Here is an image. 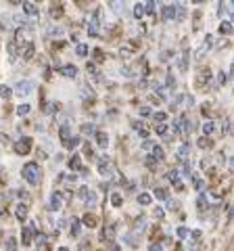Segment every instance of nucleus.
Masks as SVG:
<instances>
[{
    "label": "nucleus",
    "instance_id": "nucleus-37",
    "mask_svg": "<svg viewBox=\"0 0 234 251\" xmlns=\"http://www.w3.org/2000/svg\"><path fill=\"white\" fill-rule=\"evenodd\" d=\"M121 6H123V2H111V9H113L115 15H119V13H121Z\"/></svg>",
    "mask_w": 234,
    "mask_h": 251
},
{
    "label": "nucleus",
    "instance_id": "nucleus-10",
    "mask_svg": "<svg viewBox=\"0 0 234 251\" xmlns=\"http://www.w3.org/2000/svg\"><path fill=\"white\" fill-rule=\"evenodd\" d=\"M94 136H96V143H98V147H100V149H105V147L109 145V136H107V132H98V130H96V134H94Z\"/></svg>",
    "mask_w": 234,
    "mask_h": 251
},
{
    "label": "nucleus",
    "instance_id": "nucleus-34",
    "mask_svg": "<svg viewBox=\"0 0 234 251\" xmlns=\"http://www.w3.org/2000/svg\"><path fill=\"white\" fill-rule=\"evenodd\" d=\"M155 130H157V134H161V136H165V134H167V126H165V124H159Z\"/></svg>",
    "mask_w": 234,
    "mask_h": 251
},
{
    "label": "nucleus",
    "instance_id": "nucleus-49",
    "mask_svg": "<svg viewBox=\"0 0 234 251\" xmlns=\"http://www.w3.org/2000/svg\"><path fill=\"white\" fill-rule=\"evenodd\" d=\"M142 149H146V151H151V149H153V143H151V140H144V143H142Z\"/></svg>",
    "mask_w": 234,
    "mask_h": 251
},
{
    "label": "nucleus",
    "instance_id": "nucleus-27",
    "mask_svg": "<svg viewBox=\"0 0 234 251\" xmlns=\"http://www.w3.org/2000/svg\"><path fill=\"white\" fill-rule=\"evenodd\" d=\"M178 176H180V174H178V172H176V170H169V172H167V174H165V178L169 180V182H174V184L178 182Z\"/></svg>",
    "mask_w": 234,
    "mask_h": 251
},
{
    "label": "nucleus",
    "instance_id": "nucleus-35",
    "mask_svg": "<svg viewBox=\"0 0 234 251\" xmlns=\"http://www.w3.org/2000/svg\"><path fill=\"white\" fill-rule=\"evenodd\" d=\"M80 226H82V222H80V220H73V237H77V234H80Z\"/></svg>",
    "mask_w": 234,
    "mask_h": 251
},
{
    "label": "nucleus",
    "instance_id": "nucleus-29",
    "mask_svg": "<svg viewBox=\"0 0 234 251\" xmlns=\"http://www.w3.org/2000/svg\"><path fill=\"white\" fill-rule=\"evenodd\" d=\"M75 52H77V57H86V54H88V46H86V44H77Z\"/></svg>",
    "mask_w": 234,
    "mask_h": 251
},
{
    "label": "nucleus",
    "instance_id": "nucleus-32",
    "mask_svg": "<svg viewBox=\"0 0 234 251\" xmlns=\"http://www.w3.org/2000/svg\"><path fill=\"white\" fill-rule=\"evenodd\" d=\"M220 31H222V34H230V31H232V23L230 21H222Z\"/></svg>",
    "mask_w": 234,
    "mask_h": 251
},
{
    "label": "nucleus",
    "instance_id": "nucleus-48",
    "mask_svg": "<svg viewBox=\"0 0 234 251\" xmlns=\"http://www.w3.org/2000/svg\"><path fill=\"white\" fill-rule=\"evenodd\" d=\"M224 134H228V132H230V120H224Z\"/></svg>",
    "mask_w": 234,
    "mask_h": 251
},
{
    "label": "nucleus",
    "instance_id": "nucleus-6",
    "mask_svg": "<svg viewBox=\"0 0 234 251\" xmlns=\"http://www.w3.org/2000/svg\"><path fill=\"white\" fill-rule=\"evenodd\" d=\"M80 222H82L84 226H88V228H96V226H98V218L92 216V214H86V216L80 220Z\"/></svg>",
    "mask_w": 234,
    "mask_h": 251
},
{
    "label": "nucleus",
    "instance_id": "nucleus-15",
    "mask_svg": "<svg viewBox=\"0 0 234 251\" xmlns=\"http://www.w3.org/2000/svg\"><path fill=\"white\" fill-rule=\"evenodd\" d=\"M98 31H100V25H98V19H94L90 23V27H88V34L92 36V38H96L98 36Z\"/></svg>",
    "mask_w": 234,
    "mask_h": 251
},
{
    "label": "nucleus",
    "instance_id": "nucleus-18",
    "mask_svg": "<svg viewBox=\"0 0 234 251\" xmlns=\"http://www.w3.org/2000/svg\"><path fill=\"white\" fill-rule=\"evenodd\" d=\"M197 207H199V211H207V197H205V193H201V195H199Z\"/></svg>",
    "mask_w": 234,
    "mask_h": 251
},
{
    "label": "nucleus",
    "instance_id": "nucleus-9",
    "mask_svg": "<svg viewBox=\"0 0 234 251\" xmlns=\"http://www.w3.org/2000/svg\"><path fill=\"white\" fill-rule=\"evenodd\" d=\"M15 216H17V220H25L27 218V205L25 203H17V205H15Z\"/></svg>",
    "mask_w": 234,
    "mask_h": 251
},
{
    "label": "nucleus",
    "instance_id": "nucleus-46",
    "mask_svg": "<svg viewBox=\"0 0 234 251\" xmlns=\"http://www.w3.org/2000/svg\"><path fill=\"white\" fill-rule=\"evenodd\" d=\"M123 241H126V243H130V245H136V239L132 237V234H126V237H123Z\"/></svg>",
    "mask_w": 234,
    "mask_h": 251
},
{
    "label": "nucleus",
    "instance_id": "nucleus-14",
    "mask_svg": "<svg viewBox=\"0 0 234 251\" xmlns=\"http://www.w3.org/2000/svg\"><path fill=\"white\" fill-rule=\"evenodd\" d=\"M63 75H67V77H71L73 80V77L77 75V67L75 65H65L63 67Z\"/></svg>",
    "mask_w": 234,
    "mask_h": 251
},
{
    "label": "nucleus",
    "instance_id": "nucleus-24",
    "mask_svg": "<svg viewBox=\"0 0 234 251\" xmlns=\"http://www.w3.org/2000/svg\"><path fill=\"white\" fill-rule=\"evenodd\" d=\"M63 145H65V149H69V151H71V149H75L77 145H80V138H75V136H73V138H69L67 143H63Z\"/></svg>",
    "mask_w": 234,
    "mask_h": 251
},
{
    "label": "nucleus",
    "instance_id": "nucleus-39",
    "mask_svg": "<svg viewBox=\"0 0 234 251\" xmlns=\"http://www.w3.org/2000/svg\"><path fill=\"white\" fill-rule=\"evenodd\" d=\"M194 188H197V191H203V188H205V182H203L201 178H194Z\"/></svg>",
    "mask_w": 234,
    "mask_h": 251
},
{
    "label": "nucleus",
    "instance_id": "nucleus-22",
    "mask_svg": "<svg viewBox=\"0 0 234 251\" xmlns=\"http://www.w3.org/2000/svg\"><path fill=\"white\" fill-rule=\"evenodd\" d=\"M59 134H61V140H63V143H67V140L71 138V136H69V126H61V132H59Z\"/></svg>",
    "mask_w": 234,
    "mask_h": 251
},
{
    "label": "nucleus",
    "instance_id": "nucleus-21",
    "mask_svg": "<svg viewBox=\"0 0 234 251\" xmlns=\"http://www.w3.org/2000/svg\"><path fill=\"white\" fill-rule=\"evenodd\" d=\"M153 117H155V122H157V124H165V122H167V113H165V111L153 113Z\"/></svg>",
    "mask_w": 234,
    "mask_h": 251
},
{
    "label": "nucleus",
    "instance_id": "nucleus-5",
    "mask_svg": "<svg viewBox=\"0 0 234 251\" xmlns=\"http://www.w3.org/2000/svg\"><path fill=\"white\" fill-rule=\"evenodd\" d=\"M32 151V138H21L15 143V153L17 155H27Z\"/></svg>",
    "mask_w": 234,
    "mask_h": 251
},
{
    "label": "nucleus",
    "instance_id": "nucleus-1",
    "mask_svg": "<svg viewBox=\"0 0 234 251\" xmlns=\"http://www.w3.org/2000/svg\"><path fill=\"white\" fill-rule=\"evenodd\" d=\"M40 176H42V170L38 163H25V166H23V178H25L29 184H38L40 182Z\"/></svg>",
    "mask_w": 234,
    "mask_h": 251
},
{
    "label": "nucleus",
    "instance_id": "nucleus-43",
    "mask_svg": "<svg viewBox=\"0 0 234 251\" xmlns=\"http://www.w3.org/2000/svg\"><path fill=\"white\" fill-rule=\"evenodd\" d=\"M153 111H151V107H140V115L142 117H149Z\"/></svg>",
    "mask_w": 234,
    "mask_h": 251
},
{
    "label": "nucleus",
    "instance_id": "nucleus-38",
    "mask_svg": "<svg viewBox=\"0 0 234 251\" xmlns=\"http://www.w3.org/2000/svg\"><path fill=\"white\" fill-rule=\"evenodd\" d=\"M186 155H188V145H182L178 149V157H186Z\"/></svg>",
    "mask_w": 234,
    "mask_h": 251
},
{
    "label": "nucleus",
    "instance_id": "nucleus-12",
    "mask_svg": "<svg viewBox=\"0 0 234 251\" xmlns=\"http://www.w3.org/2000/svg\"><path fill=\"white\" fill-rule=\"evenodd\" d=\"M69 168H71V170H82V157L80 155H73L71 157V159H69Z\"/></svg>",
    "mask_w": 234,
    "mask_h": 251
},
{
    "label": "nucleus",
    "instance_id": "nucleus-3",
    "mask_svg": "<svg viewBox=\"0 0 234 251\" xmlns=\"http://www.w3.org/2000/svg\"><path fill=\"white\" fill-rule=\"evenodd\" d=\"M34 90V84L29 82V80H21V82H17L15 84V88H13V92L15 94H19V97H27L29 92Z\"/></svg>",
    "mask_w": 234,
    "mask_h": 251
},
{
    "label": "nucleus",
    "instance_id": "nucleus-17",
    "mask_svg": "<svg viewBox=\"0 0 234 251\" xmlns=\"http://www.w3.org/2000/svg\"><path fill=\"white\" fill-rule=\"evenodd\" d=\"M84 201H86V205H88V207H92V205H94V203H96V195H94V193H92L90 188H88V193H86Z\"/></svg>",
    "mask_w": 234,
    "mask_h": 251
},
{
    "label": "nucleus",
    "instance_id": "nucleus-50",
    "mask_svg": "<svg viewBox=\"0 0 234 251\" xmlns=\"http://www.w3.org/2000/svg\"><path fill=\"white\" fill-rule=\"evenodd\" d=\"M155 163H157V161H155V159H153V157H151V155H149V157H146V166H151V168H155Z\"/></svg>",
    "mask_w": 234,
    "mask_h": 251
},
{
    "label": "nucleus",
    "instance_id": "nucleus-47",
    "mask_svg": "<svg viewBox=\"0 0 234 251\" xmlns=\"http://www.w3.org/2000/svg\"><path fill=\"white\" fill-rule=\"evenodd\" d=\"M138 134H140V138H149V130H146V128H140Z\"/></svg>",
    "mask_w": 234,
    "mask_h": 251
},
{
    "label": "nucleus",
    "instance_id": "nucleus-41",
    "mask_svg": "<svg viewBox=\"0 0 234 251\" xmlns=\"http://www.w3.org/2000/svg\"><path fill=\"white\" fill-rule=\"evenodd\" d=\"M15 247H17V241H15V239L6 241V249H9V251H15Z\"/></svg>",
    "mask_w": 234,
    "mask_h": 251
},
{
    "label": "nucleus",
    "instance_id": "nucleus-7",
    "mask_svg": "<svg viewBox=\"0 0 234 251\" xmlns=\"http://www.w3.org/2000/svg\"><path fill=\"white\" fill-rule=\"evenodd\" d=\"M161 17L163 19H176V6L174 4H165L161 9Z\"/></svg>",
    "mask_w": 234,
    "mask_h": 251
},
{
    "label": "nucleus",
    "instance_id": "nucleus-20",
    "mask_svg": "<svg viewBox=\"0 0 234 251\" xmlns=\"http://www.w3.org/2000/svg\"><path fill=\"white\" fill-rule=\"evenodd\" d=\"M82 132L86 136H90V134H96V128H94V124H84L82 126Z\"/></svg>",
    "mask_w": 234,
    "mask_h": 251
},
{
    "label": "nucleus",
    "instance_id": "nucleus-36",
    "mask_svg": "<svg viewBox=\"0 0 234 251\" xmlns=\"http://www.w3.org/2000/svg\"><path fill=\"white\" fill-rule=\"evenodd\" d=\"M113 234H115V226H113V224H109L107 228H105V237H109V239H111Z\"/></svg>",
    "mask_w": 234,
    "mask_h": 251
},
{
    "label": "nucleus",
    "instance_id": "nucleus-4",
    "mask_svg": "<svg viewBox=\"0 0 234 251\" xmlns=\"http://www.w3.org/2000/svg\"><path fill=\"white\" fill-rule=\"evenodd\" d=\"M96 166H98V174L100 176H111V172H113V168H111V161H109V157H98L96 159Z\"/></svg>",
    "mask_w": 234,
    "mask_h": 251
},
{
    "label": "nucleus",
    "instance_id": "nucleus-25",
    "mask_svg": "<svg viewBox=\"0 0 234 251\" xmlns=\"http://www.w3.org/2000/svg\"><path fill=\"white\" fill-rule=\"evenodd\" d=\"M142 15H144V6L140 4V2H136V4H134V17H136V19H140Z\"/></svg>",
    "mask_w": 234,
    "mask_h": 251
},
{
    "label": "nucleus",
    "instance_id": "nucleus-19",
    "mask_svg": "<svg viewBox=\"0 0 234 251\" xmlns=\"http://www.w3.org/2000/svg\"><path fill=\"white\" fill-rule=\"evenodd\" d=\"M215 132V124L213 122H207V124H203V134L209 136V134H213Z\"/></svg>",
    "mask_w": 234,
    "mask_h": 251
},
{
    "label": "nucleus",
    "instance_id": "nucleus-54",
    "mask_svg": "<svg viewBox=\"0 0 234 251\" xmlns=\"http://www.w3.org/2000/svg\"><path fill=\"white\" fill-rule=\"evenodd\" d=\"M155 216L161 218V216H163V209H161V207H157V209H155Z\"/></svg>",
    "mask_w": 234,
    "mask_h": 251
},
{
    "label": "nucleus",
    "instance_id": "nucleus-11",
    "mask_svg": "<svg viewBox=\"0 0 234 251\" xmlns=\"http://www.w3.org/2000/svg\"><path fill=\"white\" fill-rule=\"evenodd\" d=\"M151 151H153V155H151V157H153L155 161H161L163 157H165V151H163V149H161L159 145H153V149H151Z\"/></svg>",
    "mask_w": 234,
    "mask_h": 251
},
{
    "label": "nucleus",
    "instance_id": "nucleus-26",
    "mask_svg": "<svg viewBox=\"0 0 234 251\" xmlns=\"http://www.w3.org/2000/svg\"><path fill=\"white\" fill-rule=\"evenodd\" d=\"M144 224H146V218H138L134 230H136V232H142V230H144Z\"/></svg>",
    "mask_w": 234,
    "mask_h": 251
},
{
    "label": "nucleus",
    "instance_id": "nucleus-53",
    "mask_svg": "<svg viewBox=\"0 0 234 251\" xmlns=\"http://www.w3.org/2000/svg\"><path fill=\"white\" fill-rule=\"evenodd\" d=\"M17 195H19L21 199H27V193H25V191H17Z\"/></svg>",
    "mask_w": 234,
    "mask_h": 251
},
{
    "label": "nucleus",
    "instance_id": "nucleus-42",
    "mask_svg": "<svg viewBox=\"0 0 234 251\" xmlns=\"http://www.w3.org/2000/svg\"><path fill=\"white\" fill-rule=\"evenodd\" d=\"M199 147L207 149V147H209V138H207V136H201V138H199Z\"/></svg>",
    "mask_w": 234,
    "mask_h": 251
},
{
    "label": "nucleus",
    "instance_id": "nucleus-33",
    "mask_svg": "<svg viewBox=\"0 0 234 251\" xmlns=\"http://www.w3.org/2000/svg\"><path fill=\"white\" fill-rule=\"evenodd\" d=\"M188 228H186V226H178V237H180V239H186V237H188Z\"/></svg>",
    "mask_w": 234,
    "mask_h": 251
},
{
    "label": "nucleus",
    "instance_id": "nucleus-2",
    "mask_svg": "<svg viewBox=\"0 0 234 251\" xmlns=\"http://www.w3.org/2000/svg\"><path fill=\"white\" fill-rule=\"evenodd\" d=\"M63 203H65V195L61 191H54L50 195V199H48V209L50 211H59V209H63Z\"/></svg>",
    "mask_w": 234,
    "mask_h": 251
},
{
    "label": "nucleus",
    "instance_id": "nucleus-31",
    "mask_svg": "<svg viewBox=\"0 0 234 251\" xmlns=\"http://www.w3.org/2000/svg\"><path fill=\"white\" fill-rule=\"evenodd\" d=\"M11 92H13V90L9 88V86H4V84L0 86V97H2V99H9V97H11Z\"/></svg>",
    "mask_w": 234,
    "mask_h": 251
},
{
    "label": "nucleus",
    "instance_id": "nucleus-13",
    "mask_svg": "<svg viewBox=\"0 0 234 251\" xmlns=\"http://www.w3.org/2000/svg\"><path fill=\"white\" fill-rule=\"evenodd\" d=\"M138 203H140V205H151L153 197H151L149 193H140V195H138Z\"/></svg>",
    "mask_w": 234,
    "mask_h": 251
},
{
    "label": "nucleus",
    "instance_id": "nucleus-44",
    "mask_svg": "<svg viewBox=\"0 0 234 251\" xmlns=\"http://www.w3.org/2000/svg\"><path fill=\"white\" fill-rule=\"evenodd\" d=\"M94 59H96L98 63H100V61H105V52H103V50H98V49H96V50H94Z\"/></svg>",
    "mask_w": 234,
    "mask_h": 251
},
{
    "label": "nucleus",
    "instance_id": "nucleus-30",
    "mask_svg": "<svg viewBox=\"0 0 234 251\" xmlns=\"http://www.w3.org/2000/svg\"><path fill=\"white\" fill-rule=\"evenodd\" d=\"M29 109H32V107L25 105V103L19 105V107H17V115H21V117H23V115H27V113H29Z\"/></svg>",
    "mask_w": 234,
    "mask_h": 251
},
{
    "label": "nucleus",
    "instance_id": "nucleus-8",
    "mask_svg": "<svg viewBox=\"0 0 234 251\" xmlns=\"http://www.w3.org/2000/svg\"><path fill=\"white\" fill-rule=\"evenodd\" d=\"M23 13L25 15H29V17H38V4H34V2H23Z\"/></svg>",
    "mask_w": 234,
    "mask_h": 251
},
{
    "label": "nucleus",
    "instance_id": "nucleus-51",
    "mask_svg": "<svg viewBox=\"0 0 234 251\" xmlns=\"http://www.w3.org/2000/svg\"><path fill=\"white\" fill-rule=\"evenodd\" d=\"M188 234H192V239H201V230H192V232H188Z\"/></svg>",
    "mask_w": 234,
    "mask_h": 251
},
{
    "label": "nucleus",
    "instance_id": "nucleus-45",
    "mask_svg": "<svg viewBox=\"0 0 234 251\" xmlns=\"http://www.w3.org/2000/svg\"><path fill=\"white\" fill-rule=\"evenodd\" d=\"M149 251H163V245L161 243H153V245L149 247Z\"/></svg>",
    "mask_w": 234,
    "mask_h": 251
},
{
    "label": "nucleus",
    "instance_id": "nucleus-55",
    "mask_svg": "<svg viewBox=\"0 0 234 251\" xmlns=\"http://www.w3.org/2000/svg\"><path fill=\"white\" fill-rule=\"evenodd\" d=\"M59 251H69V249H67V247H61V249H59Z\"/></svg>",
    "mask_w": 234,
    "mask_h": 251
},
{
    "label": "nucleus",
    "instance_id": "nucleus-23",
    "mask_svg": "<svg viewBox=\"0 0 234 251\" xmlns=\"http://www.w3.org/2000/svg\"><path fill=\"white\" fill-rule=\"evenodd\" d=\"M174 6H176V17H178V19H182L184 15H186V6H184V4H180V2L174 4Z\"/></svg>",
    "mask_w": 234,
    "mask_h": 251
},
{
    "label": "nucleus",
    "instance_id": "nucleus-28",
    "mask_svg": "<svg viewBox=\"0 0 234 251\" xmlns=\"http://www.w3.org/2000/svg\"><path fill=\"white\" fill-rule=\"evenodd\" d=\"M111 203H113V205H115V207H119V205H121V203H123V199H121V195H119V193H113V195H111Z\"/></svg>",
    "mask_w": 234,
    "mask_h": 251
},
{
    "label": "nucleus",
    "instance_id": "nucleus-16",
    "mask_svg": "<svg viewBox=\"0 0 234 251\" xmlns=\"http://www.w3.org/2000/svg\"><path fill=\"white\" fill-rule=\"evenodd\" d=\"M155 197L161 199V201H167L169 199V193H167V188H155Z\"/></svg>",
    "mask_w": 234,
    "mask_h": 251
},
{
    "label": "nucleus",
    "instance_id": "nucleus-52",
    "mask_svg": "<svg viewBox=\"0 0 234 251\" xmlns=\"http://www.w3.org/2000/svg\"><path fill=\"white\" fill-rule=\"evenodd\" d=\"M132 128H134V130H136V132H138V130H140V128H142V124H140V122H134V124H132Z\"/></svg>",
    "mask_w": 234,
    "mask_h": 251
},
{
    "label": "nucleus",
    "instance_id": "nucleus-40",
    "mask_svg": "<svg viewBox=\"0 0 234 251\" xmlns=\"http://www.w3.org/2000/svg\"><path fill=\"white\" fill-rule=\"evenodd\" d=\"M142 6H144V13H153L155 11V2H153V0H151V2H144Z\"/></svg>",
    "mask_w": 234,
    "mask_h": 251
}]
</instances>
